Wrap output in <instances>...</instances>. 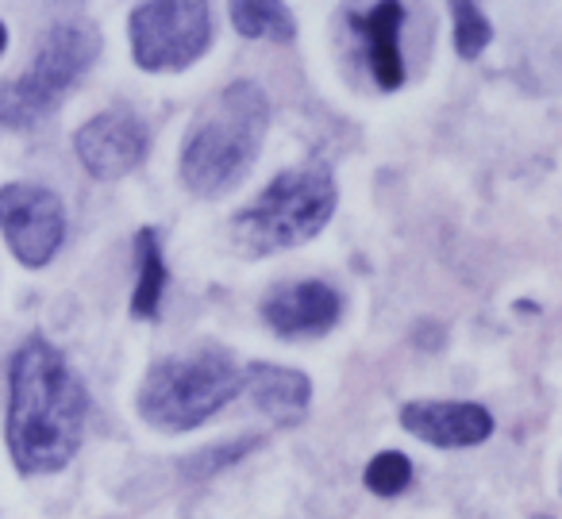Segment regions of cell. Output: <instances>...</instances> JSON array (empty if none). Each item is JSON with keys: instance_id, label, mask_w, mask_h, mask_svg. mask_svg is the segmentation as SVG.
I'll list each match as a JSON object with an SVG mask.
<instances>
[{"instance_id": "9", "label": "cell", "mask_w": 562, "mask_h": 519, "mask_svg": "<svg viewBox=\"0 0 562 519\" xmlns=\"http://www.w3.org/2000/svg\"><path fill=\"white\" fill-rule=\"evenodd\" d=\"M344 316V296L328 281H290L273 285L262 296V319L270 331L285 339H305V335H324Z\"/></svg>"}, {"instance_id": "4", "label": "cell", "mask_w": 562, "mask_h": 519, "mask_svg": "<svg viewBox=\"0 0 562 519\" xmlns=\"http://www.w3.org/2000/svg\"><path fill=\"white\" fill-rule=\"evenodd\" d=\"M331 212H336V181H331L328 166H293V170L278 173L255 196V204H247L232 219V239L243 255L262 258L316 239L328 227Z\"/></svg>"}, {"instance_id": "14", "label": "cell", "mask_w": 562, "mask_h": 519, "mask_svg": "<svg viewBox=\"0 0 562 519\" xmlns=\"http://www.w3.org/2000/svg\"><path fill=\"white\" fill-rule=\"evenodd\" d=\"M232 24L243 40H273V43H290L297 35L290 9L278 4V0H235L232 9Z\"/></svg>"}, {"instance_id": "12", "label": "cell", "mask_w": 562, "mask_h": 519, "mask_svg": "<svg viewBox=\"0 0 562 519\" xmlns=\"http://www.w3.org/2000/svg\"><path fill=\"white\" fill-rule=\"evenodd\" d=\"M243 388L255 400L258 411H266L278 424H297L313 400V381L301 370L273 362H255L243 370Z\"/></svg>"}, {"instance_id": "7", "label": "cell", "mask_w": 562, "mask_h": 519, "mask_svg": "<svg viewBox=\"0 0 562 519\" xmlns=\"http://www.w3.org/2000/svg\"><path fill=\"white\" fill-rule=\"evenodd\" d=\"M0 232L27 270H40L63 247L66 208L50 189L32 185V181H12L0 189Z\"/></svg>"}, {"instance_id": "18", "label": "cell", "mask_w": 562, "mask_h": 519, "mask_svg": "<svg viewBox=\"0 0 562 519\" xmlns=\"http://www.w3.org/2000/svg\"><path fill=\"white\" fill-rule=\"evenodd\" d=\"M539 519H551V516H539Z\"/></svg>"}, {"instance_id": "16", "label": "cell", "mask_w": 562, "mask_h": 519, "mask_svg": "<svg viewBox=\"0 0 562 519\" xmlns=\"http://www.w3.org/2000/svg\"><path fill=\"white\" fill-rule=\"evenodd\" d=\"M454 12V50L462 58H477L485 50V43L493 40V27L485 20V12L477 4H451Z\"/></svg>"}, {"instance_id": "10", "label": "cell", "mask_w": 562, "mask_h": 519, "mask_svg": "<svg viewBox=\"0 0 562 519\" xmlns=\"http://www.w3.org/2000/svg\"><path fill=\"white\" fill-rule=\"evenodd\" d=\"M401 427L439 450L477 447L493 435V416L470 400H413L401 408Z\"/></svg>"}, {"instance_id": "13", "label": "cell", "mask_w": 562, "mask_h": 519, "mask_svg": "<svg viewBox=\"0 0 562 519\" xmlns=\"http://www.w3.org/2000/svg\"><path fill=\"white\" fill-rule=\"evenodd\" d=\"M135 258H139V281H135V293H132V316L155 319L166 293V258H162V239H158L155 227H139V235H135Z\"/></svg>"}, {"instance_id": "1", "label": "cell", "mask_w": 562, "mask_h": 519, "mask_svg": "<svg viewBox=\"0 0 562 519\" xmlns=\"http://www.w3.org/2000/svg\"><path fill=\"white\" fill-rule=\"evenodd\" d=\"M89 396L63 350L43 335H27L9 362V439L20 473H58L70 465L86 431Z\"/></svg>"}, {"instance_id": "5", "label": "cell", "mask_w": 562, "mask_h": 519, "mask_svg": "<svg viewBox=\"0 0 562 519\" xmlns=\"http://www.w3.org/2000/svg\"><path fill=\"white\" fill-rule=\"evenodd\" d=\"M101 55V32L86 16H66L43 32L27 70L0 81V127H35L63 104Z\"/></svg>"}, {"instance_id": "8", "label": "cell", "mask_w": 562, "mask_h": 519, "mask_svg": "<svg viewBox=\"0 0 562 519\" xmlns=\"http://www.w3.org/2000/svg\"><path fill=\"white\" fill-rule=\"evenodd\" d=\"M74 150H78L89 178L116 181L132 173L135 166H143L150 150V132L132 109H109L78 127Z\"/></svg>"}, {"instance_id": "2", "label": "cell", "mask_w": 562, "mask_h": 519, "mask_svg": "<svg viewBox=\"0 0 562 519\" xmlns=\"http://www.w3.org/2000/svg\"><path fill=\"white\" fill-rule=\"evenodd\" d=\"M270 127V101L255 81H235L216 93L181 143V181L196 196H220L235 189L262 150Z\"/></svg>"}, {"instance_id": "17", "label": "cell", "mask_w": 562, "mask_h": 519, "mask_svg": "<svg viewBox=\"0 0 562 519\" xmlns=\"http://www.w3.org/2000/svg\"><path fill=\"white\" fill-rule=\"evenodd\" d=\"M4 43H9V27L0 24V50H4Z\"/></svg>"}, {"instance_id": "11", "label": "cell", "mask_w": 562, "mask_h": 519, "mask_svg": "<svg viewBox=\"0 0 562 519\" xmlns=\"http://www.w3.org/2000/svg\"><path fill=\"white\" fill-rule=\"evenodd\" d=\"M405 24V9L397 0L370 4V9H351V27L362 43V58L370 66V78L378 89H397L405 81V58L397 47V32Z\"/></svg>"}, {"instance_id": "15", "label": "cell", "mask_w": 562, "mask_h": 519, "mask_svg": "<svg viewBox=\"0 0 562 519\" xmlns=\"http://www.w3.org/2000/svg\"><path fill=\"white\" fill-rule=\"evenodd\" d=\"M370 493L378 496H401L408 485H413V462L397 450H382L378 458H370L367 473H362Z\"/></svg>"}, {"instance_id": "6", "label": "cell", "mask_w": 562, "mask_h": 519, "mask_svg": "<svg viewBox=\"0 0 562 519\" xmlns=\"http://www.w3.org/2000/svg\"><path fill=\"white\" fill-rule=\"evenodd\" d=\"M139 70L173 74L193 66L212 43V9L201 0H150L127 20Z\"/></svg>"}, {"instance_id": "3", "label": "cell", "mask_w": 562, "mask_h": 519, "mask_svg": "<svg viewBox=\"0 0 562 519\" xmlns=\"http://www.w3.org/2000/svg\"><path fill=\"white\" fill-rule=\"evenodd\" d=\"M243 393V370L220 347L158 358L135 396V408L158 431H193Z\"/></svg>"}]
</instances>
